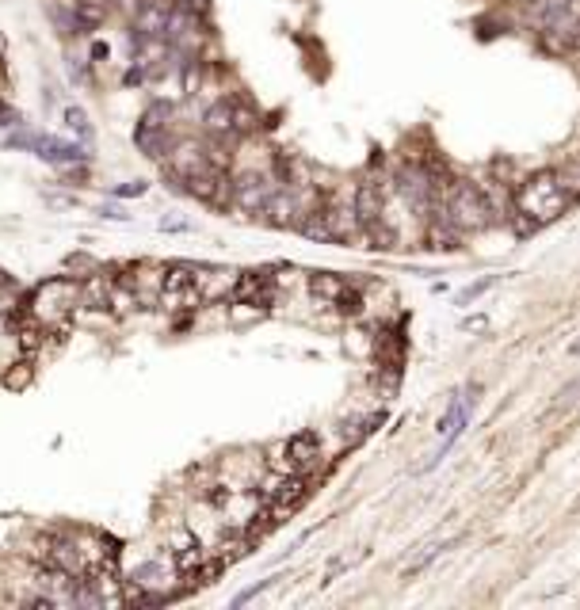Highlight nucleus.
<instances>
[{
  "instance_id": "14",
  "label": "nucleus",
  "mask_w": 580,
  "mask_h": 610,
  "mask_svg": "<svg viewBox=\"0 0 580 610\" xmlns=\"http://www.w3.org/2000/svg\"><path fill=\"white\" fill-rule=\"evenodd\" d=\"M310 290H313L321 301H336L343 290H348V282L336 279V275H329V271H321V275L310 279Z\"/></svg>"
},
{
  "instance_id": "15",
  "label": "nucleus",
  "mask_w": 580,
  "mask_h": 610,
  "mask_svg": "<svg viewBox=\"0 0 580 610\" xmlns=\"http://www.w3.org/2000/svg\"><path fill=\"white\" fill-rule=\"evenodd\" d=\"M66 126L80 138H92V126H89V115L80 111V107H66Z\"/></svg>"
},
{
  "instance_id": "16",
  "label": "nucleus",
  "mask_w": 580,
  "mask_h": 610,
  "mask_svg": "<svg viewBox=\"0 0 580 610\" xmlns=\"http://www.w3.org/2000/svg\"><path fill=\"white\" fill-rule=\"evenodd\" d=\"M492 282H497V279H492V275H489V279H481V282H474V287H466V290L459 294V301H462V305H469V301H474L478 294H485V290L492 287Z\"/></svg>"
},
{
  "instance_id": "19",
  "label": "nucleus",
  "mask_w": 580,
  "mask_h": 610,
  "mask_svg": "<svg viewBox=\"0 0 580 610\" xmlns=\"http://www.w3.org/2000/svg\"><path fill=\"white\" fill-rule=\"evenodd\" d=\"M176 8H184V12H191V16H203V12L210 8V0H176Z\"/></svg>"
},
{
  "instance_id": "18",
  "label": "nucleus",
  "mask_w": 580,
  "mask_h": 610,
  "mask_svg": "<svg viewBox=\"0 0 580 610\" xmlns=\"http://www.w3.org/2000/svg\"><path fill=\"white\" fill-rule=\"evenodd\" d=\"M443 550H447V546H427V553H424V557H417V561L409 564V573H420V569H424V564H427V561H436V557H439Z\"/></svg>"
},
{
  "instance_id": "3",
  "label": "nucleus",
  "mask_w": 580,
  "mask_h": 610,
  "mask_svg": "<svg viewBox=\"0 0 580 610\" xmlns=\"http://www.w3.org/2000/svg\"><path fill=\"white\" fill-rule=\"evenodd\" d=\"M432 214L439 217V222H447L455 233H474V229H485L492 222V206L474 184H455Z\"/></svg>"
},
{
  "instance_id": "4",
  "label": "nucleus",
  "mask_w": 580,
  "mask_h": 610,
  "mask_svg": "<svg viewBox=\"0 0 580 610\" xmlns=\"http://www.w3.org/2000/svg\"><path fill=\"white\" fill-rule=\"evenodd\" d=\"M474 405H478V389H474V385H469L466 394H459L455 401H450L447 416L439 420V450H436L432 458H427V466H424V469H436V466L443 462V454H447L450 447H455V439H459V435L466 431V424H469V412H474Z\"/></svg>"
},
{
  "instance_id": "7",
  "label": "nucleus",
  "mask_w": 580,
  "mask_h": 610,
  "mask_svg": "<svg viewBox=\"0 0 580 610\" xmlns=\"http://www.w3.org/2000/svg\"><path fill=\"white\" fill-rule=\"evenodd\" d=\"M134 145L145 152V157H153V161H161L168 152V107L164 103H153L142 115V122L134 130Z\"/></svg>"
},
{
  "instance_id": "2",
  "label": "nucleus",
  "mask_w": 580,
  "mask_h": 610,
  "mask_svg": "<svg viewBox=\"0 0 580 610\" xmlns=\"http://www.w3.org/2000/svg\"><path fill=\"white\" fill-rule=\"evenodd\" d=\"M77 305H80V282L69 275H54L31 290V298L24 301V313L35 317L42 329H61L77 313Z\"/></svg>"
},
{
  "instance_id": "17",
  "label": "nucleus",
  "mask_w": 580,
  "mask_h": 610,
  "mask_svg": "<svg viewBox=\"0 0 580 610\" xmlns=\"http://www.w3.org/2000/svg\"><path fill=\"white\" fill-rule=\"evenodd\" d=\"M149 191V184H122V187H115V195H119V199H142V195Z\"/></svg>"
},
{
  "instance_id": "5",
  "label": "nucleus",
  "mask_w": 580,
  "mask_h": 610,
  "mask_svg": "<svg viewBox=\"0 0 580 610\" xmlns=\"http://www.w3.org/2000/svg\"><path fill=\"white\" fill-rule=\"evenodd\" d=\"M8 149H31L38 161H50V164H84L89 152H84L77 142H61V138H42V134H19V138H8Z\"/></svg>"
},
{
  "instance_id": "9",
  "label": "nucleus",
  "mask_w": 580,
  "mask_h": 610,
  "mask_svg": "<svg viewBox=\"0 0 580 610\" xmlns=\"http://www.w3.org/2000/svg\"><path fill=\"white\" fill-rule=\"evenodd\" d=\"M237 275L241 271H233V268H214V264H191V287L199 290L203 305L210 301H226L233 298V287H237Z\"/></svg>"
},
{
  "instance_id": "6",
  "label": "nucleus",
  "mask_w": 580,
  "mask_h": 610,
  "mask_svg": "<svg viewBox=\"0 0 580 610\" xmlns=\"http://www.w3.org/2000/svg\"><path fill=\"white\" fill-rule=\"evenodd\" d=\"M279 184H283V180L268 176V172H248V176L233 180V206L245 210V214H252V217H260Z\"/></svg>"
},
{
  "instance_id": "11",
  "label": "nucleus",
  "mask_w": 580,
  "mask_h": 610,
  "mask_svg": "<svg viewBox=\"0 0 580 610\" xmlns=\"http://www.w3.org/2000/svg\"><path fill=\"white\" fill-rule=\"evenodd\" d=\"M271 294H275V279L268 271H241L237 287H233V298L248 301V305H268Z\"/></svg>"
},
{
  "instance_id": "8",
  "label": "nucleus",
  "mask_w": 580,
  "mask_h": 610,
  "mask_svg": "<svg viewBox=\"0 0 580 610\" xmlns=\"http://www.w3.org/2000/svg\"><path fill=\"white\" fill-rule=\"evenodd\" d=\"M180 576V569H176V557H149V561H142L138 569L131 573V584L134 587H142V592H153V595H161L164 603H168V595H172V580Z\"/></svg>"
},
{
  "instance_id": "13",
  "label": "nucleus",
  "mask_w": 580,
  "mask_h": 610,
  "mask_svg": "<svg viewBox=\"0 0 580 610\" xmlns=\"http://www.w3.org/2000/svg\"><path fill=\"white\" fill-rule=\"evenodd\" d=\"M203 126H206V134L210 138H237V130H233V100H218V103H210L206 107V115H203Z\"/></svg>"
},
{
  "instance_id": "20",
  "label": "nucleus",
  "mask_w": 580,
  "mask_h": 610,
  "mask_svg": "<svg viewBox=\"0 0 580 610\" xmlns=\"http://www.w3.org/2000/svg\"><path fill=\"white\" fill-rule=\"evenodd\" d=\"M100 214H103V217H111V222H131V214H122L119 206H103Z\"/></svg>"
},
{
  "instance_id": "12",
  "label": "nucleus",
  "mask_w": 580,
  "mask_h": 610,
  "mask_svg": "<svg viewBox=\"0 0 580 610\" xmlns=\"http://www.w3.org/2000/svg\"><path fill=\"white\" fill-rule=\"evenodd\" d=\"M283 447H287V454H290V462H294L298 473H306V469L321 466V439H317L313 431L294 435V439H287Z\"/></svg>"
},
{
  "instance_id": "1",
  "label": "nucleus",
  "mask_w": 580,
  "mask_h": 610,
  "mask_svg": "<svg viewBox=\"0 0 580 610\" xmlns=\"http://www.w3.org/2000/svg\"><path fill=\"white\" fill-rule=\"evenodd\" d=\"M573 203L569 187L562 184V172H534L527 184L515 191V210H520L531 226H546L554 217H562Z\"/></svg>"
},
{
  "instance_id": "10",
  "label": "nucleus",
  "mask_w": 580,
  "mask_h": 610,
  "mask_svg": "<svg viewBox=\"0 0 580 610\" xmlns=\"http://www.w3.org/2000/svg\"><path fill=\"white\" fill-rule=\"evenodd\" d=\"M206 168H210V161H206V149H203L199 142H176V145H168V172H172V176H176L180 184L203 176Z\"/></svg>"
}]
</instances>
